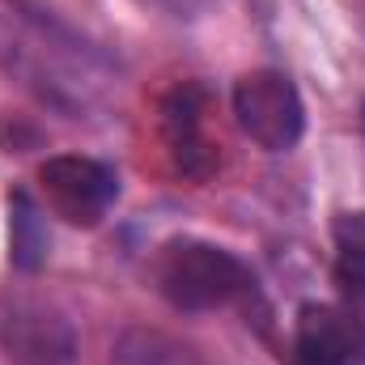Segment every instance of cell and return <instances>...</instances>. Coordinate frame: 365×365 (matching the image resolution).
<instances>
[{
  "mask_svg": "<svg viewBox=\"0 0 365 365\" xmlns=\"http://www.w3.org/2000/svg\"><path fill=\"white\" fill-rule=\"evenodd\" d=\"M0 64L17 73L21 86L64 110H86L110 86V68L98 51L64 26L43 21L17 4L0 13Z\"/></svg>",
  "mask_w": 365,
  "mask_h": 365,
  "instance_id": "cell-1",
  "label": "cell"
},
{
  "mask_svg": "<svg viewBox=\"0 0 365 365\" xmlns=\"http://www.w3.org/2000/svg\"><path fill=\"white\" fill-rule=\"evenodd\" d=\"M153 284L175 310H221L255 289L251 268L217 242L170 238L153 255Z\"/></svg>",
  "mask_w": 365,
  "mask_h": 365,
  "instance_id": "cell-2",
  "label": "cell"
},
{
  "mask_svg": "<svg viewBox=\"0 0 365 365\" xmlns=\"http://www.w3.org/2000/svg\"><path fill=\"white\" fill-rule=\"evenodd\" d=\"M234 119L238 128L268 153H284L302 140L306 132V106H302V93L297 86L272 73V68H259V73H247L238 86H234Z\"/></svg>",
  "mask_w": 365,
  "mask_h": 365,
  "instance_id": "cell-3",
  "label": "cell"
},
{
  "mask_svg": "<svg viewBox=\"0 0 365 365\" xmlns=\"http://www.w3.org/2000/svg\"><path fill=\"white\" fill-rule=\"evenodd\" d=\"M38 187H43L47 208L64 217L68 225H98L119 200V175L106 162L81 158V153L47 158L38 170Z\"/></svg>",
  "mask_w": 365,
  "mask_h": 365,
  "instance_id": "cell-4",
  "label": "cell"
},
{
  "mask_svg": "<svg viewBox=\"0 0 365 365\" xmlns=\"http://www.w3.org/2000/svg\"><path fill=\"white\" fill-rule=\"evenodd\" d=\"M293 365H365V319L340 306H302Z\"/></svg>",
  "mask_w": 365,
  "mask_h": 365,
  "instance_id": "cell-5",
  "label": "cell"
},
{
  "mask_svg": "<svg viewBox=\"0 0 365 365\" xmlns=\"http://www.w3.org/2000/svg\"><path fill=\"white\" fill-rule=\"evenodd\" d=\"M162 132L170 145V158L187 179H208L217 170V149L204 136V90L179 86L162 106Z\"/></svg>",
  "mask_w": 365,
  "mask_h": 365,
  "instance_id": "cell-6",
  "label": "cell"
},
{
  "mask_svg": "<svg viewBox=\"0 0 365 365\" xmlns=\"http://www.w3.org/2000/svg\"><path fill=\"white\" fill-rule=\"evenodd\" d=\"M4 349L17 365H64L73 357V331L43 306H17L4 319Z\"/></svg>",
  "mask_w": 365,
  "mask_h": 365,
  "instance_id": "cell-7",
  "label": "cell"
},
{
  "mask_svg": "<svg viewBox=\"0 0 365 365\" xmlns=\"http://www.w3.org/2000/svg\"><path fill=\"white\" fill-rule=\"evenodd\" d=\"M110 365H200V357L158 327H128L115 340Z\"/></svg>",
  "mask_w": 365,
  "mask_h": 365,
  "instance_id": "cell-8",
  "label": "cell"
},
{
  "mask_svg": "<svg viewBox=\"0 0 365 365\" xmlns=\"http://www.w3.org/2000/svg\"><path fill=\"white\" fill-rule=\"evenodd\" d=\"M9 247H13V264L17 268H26V272H34L43 259H47V225H43V217H38V208H34V200L26 195V191H17L13 195V204H9Z\"/></svg>",
  "mask_w": 365,
  "mask_h": 365,
  "instance_id": "cell-9",
  "label": "cell"
},
{
  "mask_svg": "<svg viewBox=\"0 0 365 365\" xmlns=\"http://www.w3.org/2000/svg\"><path fill=\"white\" fill-rule=\"evenodd\" d=\"M336 268L349 289L365 297V212H344L336 217Z\"/></svg>",
  "mask_w": 365,
  "mask_h": 365,
  "instance_id": "cell-10",
  "label": "cell"
},
{
  "mask_svg": "<svg viewBox=\"0 0 365 365\" xmlns=\"http://www.w3.org/2000/svg\"><path fill=\"white\" fill-rule=\"evenodd\" d=\"M170 4H175V9H187V13H191V9H204L208 0H170Z\"/></svg>",
  "mask_w": 365,
  "mask_h": 365,
  "instance_id": "cell-11",
  "label": "cell"
}]
</instances>
